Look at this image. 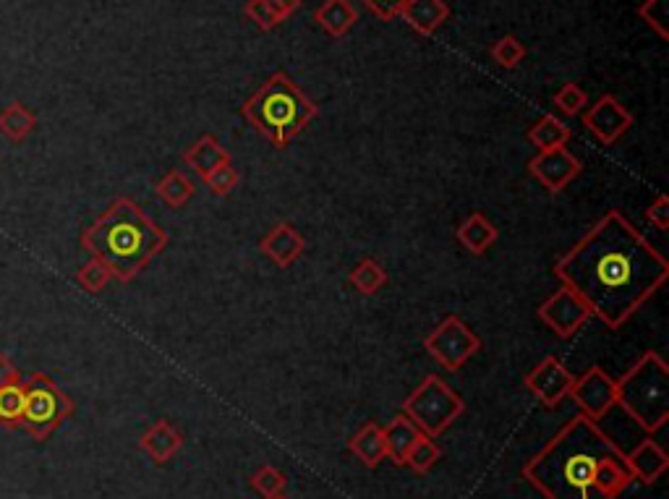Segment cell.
<instances>
[{"instance_id":"obj_32","label":"cell","mask_w":669,"mask_h":499,"mask_svg":"<svg viewBox=\"0 0 669 499\" xmlns=\"http://www.w3.org/2000/svg\"><path fill=\"white\" fill-rule=\"evenodd\" d=\"M552 102H555V108L560 110L562 115L573 118V115H578V113H583V110H586L588 95L583 92L581 87H578V84H575V81H568L565 87H560L555 95H552Z\"/></svg>"},{"instance_id":"obj_9","label":"cell","mask_w":669,"mask_h":499,"mask_svg":"<svg viewBox=\"0 0 669 499\" xmlns=\"http://www.w3.org/2000/svg\"><path fill=\"white\" fill-rule=\"evenodd\" d=\"M568 398L575 400V405L581 408V416L591 421L604 419L617 400V379H612L602 366H591L586 374L573 379Z\"/></svg>"},{"instance_id":"obj_36","label":"cell","mask_w":669,"mask_h":499,"mask_svg":"<svg viewBox=\"0 0 669 499\" xmlns=\"http://www.w3.org/2000/svg\"><path fill=\"white\" fill-rule=\"evenodd\" d=\"M646 223L656 230H667L669 228V199L664 194H656L654 202L646 207Z\"/></svg>"},{"instance_id":"obj_16","label":"cell","mask_w":669,"mask_h":499,"mask_svg":"<svg viewBox=\"0 0 669 499\" xmlns=\"http://www.w3.org/2000/svg\"><path fill=\"white\" fill-rule=\"evenodd\" d=\"M139 447L155 466H165L168 460H173L183 447V434L170 421L160 419L149 426L147 432L139 439Z\"/></svg>"},{"instance_id":"obj_12","label":"cell","mask_w":669,"mask_h":499,"mask_svg":"<svg viewBox=\"0 0 669 499\" xmlns=\"http://www.w3.org/2000/svg\"><path fill=\"white\" fill-rule=\"evenodd\" d=\"M528 173L549 191V194H560L565 186L581 176V160L568 152V149H549V152H539L534 160L528 162Z\"/></svg>"},{"instance_id":"obj_2","label":"cell","mask_w":669,"mask_h":499,"mask_svg":"<svg viewBox=\"0 0 669 499\" xmlns=\"http://www.w3.org/2000/svg\"><path fill=\"white\" fill-rule=\"evenodd\" d=\"M523 479L544 499H617L636 481L620 445L586 416L562 426L528 460Z\"/></svg>"},{"instance_id":"obj_28","label":"cell","mask_w":669,"mask_h":499,"mask_svg":"<svg viewBox=\"0 0 669 499\" xmlns=\"http://www.w3.org/2000/svg\"><path fill=\"white\" fill-rule=\"evenodd\" d=\"M440 458H442L440 445H437L432 437L419 434L416 442L411 445V450H408L406 466L416 473H429L434 466H437V463H440Z\"/></svg>"},{"instance_id":"obj_35","label":"cell","mask_w":669,"mask_h":499,"mask_svg":"<svg viewBox=\"0 0 669 499\" xmlns=\"http://www.w3.org/2000/svg\"><path fill=\"white\" fill-rule=\"evenodd\" d=\"M638 16H641L656 34H659V40H667L669 29H667V19H669V3L667 0H643L641 6H638Z\"/></svg>"},{"instance_id":"obj_30","label":"cell","mask_w":669,"mask_h":499,"mask_svg":"<svg viewBox=\"0 0 669 499\" xmlns=\"http://www.w3.org/2000/svg\"><path fill=\"white\" fill-rule=\"evenodd\" d=\"M249 481L264 499L283 497L285 489H288V479H285V473L278 471L275 466H259L257 471L251 473Z\"/></svg>"},{"instance_id":"obj_8","label":"cell","mask_w":669,"mask_h":499,"mask_svg":"<svg viewBox=\"0 0 669 499\" xmlns=\"http://www.w3.org/2000/svg\"><path fill=\"white\" fill-rule=\"evenodd\" d=\"M424 348L447 371H458L479 353L481 340L463 319L450 314L434 327L432 335H426Z\"/></svg>"},{"instance_id":"obj_6","label":"cell","mask_w":669,"mask_h":499,"mask_svg":"<svg viewBox=\"0 0 669 499\" xmlns=\"http://www.w3.org/2000/svg\"><path fill=\"white\" fill-rule=\"evenodd\" d=\"M463 411H466L463 398L445 379L434 374H429L403 403V416H408L421 434L432 439L447 432L463 416Z\"/></svg>"},{"instance_id":"obj_37","label":"cell","mask_w":669,"mask_h":499,"mask_svg":"<svg viewBox=\"0 0 669 499\" xmlns=\"http://www.w3.org/2000/svg\"><path fill=\"white\" fill-rule=\"evenodd\" d=\"M364 6L382 21H390L400 16V8L406 6V0H364Z\"/></svg>"},{"instance_id":"obj_25","label":"cell","mask_w":669,"mask_h":499,"mask_svg":"<svg viewBox=\"0 0 669 499\" xmlns=\"http://www.w3.org/2000/svg\"><path fill=\"white\" fill-rule=\"evenodd\" d=\"M348 283L359 290L361 296H374V293H379L387 285V270L377 259L366 257L353 267L351 275H348Z\"/></svg>"},{"instance_id":"obj_38","label":"cell","mask_w":669,"mask_h":499,"mask_svg":"<svg viewBox=\"0 0 669 499\" xmlns=\"http://www.w3.org/2000/svg\"><path fill=\"white\" fill-rule=\"evenodd\" d=\"M21 371L16 369V364L11 361V358L6 356V353L0 351V387H8V385H19L21 382Z\"/></svg>"},{"instance_id":"obj_5","label":"cell","mask_w":669,"mask_h":499,"mask_svg":"<svg viewBox=\"0 0 669 499\" xmlns=\"http://www.w3.org/2000/svg\"><path fill=\"white\" fill-rule=\"evenodd\" d=\"M622 411L646 432H659L669 421V369L656 351L643 353L628 374L617 379V400Z\"/></svg>"},{"instance_id":"obj_15","label":"cell","mask_w":669,"mask_h":499,"mask_svg":"<svg viewBox=\"0 0 669 499\" xmlns=\"http://www.w3.org/2000/svg\"><path fill=\"white\" fill-rule=\"evenodd\" d=\"M625 463H628L633 479L643 481V484H656L664 476V471H667L669 455L659 442L643 439L633 450L625 452Z\"/></svg>"},{"instance_id":"obj_20","label":"cell","mask_w":669,"mask_h":499,"mask_svg":"<svg viewBox=\"0 0 669 499\" xmlns=\"http://www.w3.org/2000/svg\"><path fill=\"white\" fill-rule=\"evenodd\" d=\"M455 238H458V243L468 251V254L479 257V254H484V251L497 241V228H494L492 220H489L487 215L474 212V215H468L466 220L458 225Z\"/></svg>"},{"instance_id":"obj_17","label":"cell","mask_w":669,"mask_h":499,"mask_svg":"<svg viewBox=\"0 0 669 499\" xmlns=\"http://www.w3.org/2000/svg\"><path fill=\"white\" fill-rule=\"evenodd\" d=\"M400 19L413 32L434 34L450 19V6L445 0H406V6L400 8Z\"/></svg>"},{"instance_id":"obj_7","label":"cell","mask_w":669,"mask_h":499,"mask_svg":"<svg viewBox=\"0 0 669 499\" xmlns=\"http://www.w3.org/2000/svg\"><path fill=\"white\" fill-rule=\"evenodd\" d=\"M74 413V403L53 379L42 371L24 377V416L21 429L32 439L42 442Z\"/></svg>"},{"instance_id":"obj_22","label":"cell","mask_w":669,"mask_h":499,"mask_svg":"<svg viewBox=\"0 0 669 499\" xmlns=\"http://www.w3.org/2000/svg\"><path fill=\"white\" fill-rule=\"evenodd\" d=\"M382 429H385L387 458H390L395 466H406L408 450H411V445L421 434L419 429H416V424H413L408 416L400 413V416H395V419H392L387 426H382Z\"/></svg>"},{"instance_id":"obj_18","label":"cell","mask_w":669,"mask_h":499,"mask_svg":"<svg viewBox=\"0 0 669 499\" xmlns=\"http://www.w3.org/2000/svg\"><path fill=\"white\" fill-rule=\"evenodd\" d=\"M230 160V152L220 144L215 134L199 136L186 152H183V162L194 170L196 176L207 178L215 168H220L223 162Z\"/></svg>"},{"instance_id":"obj_14","label":"cell","mask_w":669,"mask_h":499,"mask_svg":"<svg viewBox=\"0 0 669 499\" xmlns=\"http://www.w3.org/2000/svg\"><path fill=\"white\" fill-rule=\"evenodd\" d=\"M304 249V236L291 223H278L275 228L267 230L262 241H259V251H262L264 257L278 264V267H291L293 262L301 259Z\"/></svg>"},{"instance_id":"obj_29","label":"cell","mask_w":669,"mask_h":499,"mask_svg":"<svg viewBox=\"0 0 669 499\" xmlns=\"http://www.w3.org/2000/svg\"><path fill=\"white\" fill-rule=\"evenodd\" d=\"M244 14L251 24H257L262 32H272L275 27H280L288 16H285L283 8L275 3V0H246Z\"/></svg>"},{"instance_id":"obj_11","label":"cell","mask_w":669,"mask_h":499,"mask_svg":"<svg viewBox=\"0 0 669 499\" xmlns=\"http://www.w3.org/2000/svg\"><path fill=\"white\" fill-rule=\"evenodd\" d=\"M573 374L557 356H544L534 369L528 371L526 387L534 392V398L547 408H555L570 395Z\"/></svg>"},{"instance_id":"obj_23","label":"cell","mask_w":669,"mask_h":499,"mask_svg":"<svg viewBox=\"0 0 669 499\" xmlns=\"http://www.w3.org/2000/svg\"><path fill=\"white\" fill-rule=\"evenodd\" d=\"M317 24L325 29L332 37H343L353 29V24L359 21L356 8L351 6V0H325L314 14Z\"/></svg>"},{"instance_id":"obj_39","label":"cell","mask_w":669,"mask_h":499,"mask_svg":"<svg viewBox=\"0 0 669 499\" xmlns=\"http://www.w3.org/2000/svg\"><path fill=\"white\" fill-rule=\"evenodd\" d=\"M275 3H278V6L283 8V11H285V16L296 14L298 8H301V0H275Z\"/></svg>"},{"instance_id":"obj_10","label":"cell","mask_w":669,"mask_h":499,"mask_svg":"<svg viewBox=\"0 0 669 499\" xmlns=\"http://www.w3.org/2000/svg\"><path fill=\"white\" fill-rule=\"evenodd\" d=\"M539 319L547 324L549 330L555 332L557 338H573L575 332L581 330L583 324L591 319L586 304L575 296L570 288H557L547 301H541Z\"/></svg>"},{"instance_id":"obj_24","label":"cell","mask_w":669,"mask_h":499,"mask_svg":"<svg viewBox=\"0 0 669 499\" xmlns=\"http://www.w3.org/2000/svg\"><path fill=\"white\" fill-rule=\"evenodd\" d=\"M570 136H573L570 126L562 118H557V115H544L528 129V142L534 144L539 152L568 147Z\"/></svg>"},{"instance_id":"obj_4","label":"cell","mask_w":669,"mask_h":499,"mask_svg":"<svg viewBox=\"0 0 669 499\" xmlns=\"http://www.w3.org/2000/svg\"><path fill=\"white\" fill-rule=\"evenodd\" d=\"M241 113L264 139L283 149L309 126L311 118H317L319 108L291 76L278 71L264 81L257 95L244 102Z\"/></svg>"},{"instance_id":"obj_40","label":"cell","mask_w":669,"mask_h":499,"mask_svg":"<svg viewBox=\"0 0 669 499\" xmlns=\"http://www.w3.org/2000/svg\"><path fill=\"white\" fill-rule=\"evenodd\" d=\"M275 499H288V497H285V494H283V497H275Z\"/></svg>"},{"instance_id":"obj_33","label":"cell","mask_w":669,"mask_h":499,"mask_svg":"<svg viewBox=\"0 0 669 499\" xmlns=\"http://www.w3.org/2000/svg\"><path fill=\"white\" fill-rule=\"evenodd\" d=\"M110 280H113V275H110V270L100 262V259H89L82 270L76 272V283H79V288H84L87 293H92V296H97L100 290H105V285H108Z\"/></svg>"},{"instance_id":"obj_31","label":"cell","mask_w":669,"mask_h":499,"mask_svg":"<svg viewBox=\"0 0 669 499\" xmlns=\"http://www.w3.org/2000/svg\"><path fill=\"white\" fill-rule=\"evenodd\" d=\"M489 53H492L497 66L513 71V68L518 66V63H523V58H526V45H523L515 34H505V37H500V40L494 42L492 48H489Z\"/></svg>"},{"instance_id":"obj_26","label":"cell","mask_w":669,"mask_h":499,"mask_svg":"<svg viewBox=\"0 0 669 499\" xmlns=\"http://www.w3.org/2000/svg\"><path fill=\"white\" fill-rule=\"evenodd\" d=\"M155 191H157V196L168 204V207L178 210V207H183V204L189 202L191 196H194L196 186H194V181L186 176V173H181V170H170L168 176H163L160 181H157Z\"/></svg>"},{"instance_id":"obj_27","label":"cell","mask_w":669,"mask_h":499,"mask_svg":"<svg viewBox=\"0 0 669 499\" xmlns=\"http://www.w3.org/2000/svg\"><path fill=\"white\" fill-rule=\"evenodd\" d=\"M21 416H24V379L19 385L0 387V426L21 429Z\"/></svg>"},{"instance_id":"obj_19","label":"cell","mask_w":669,"mask_h":499,"mask_svg":"<svg viewBox=\"0 0 669 499\" xmlns=\"http://www.w3.org/2000/svg\"><path fill=\"white\" fill-rule=\"evenodd\" d=\"M348 450H351L366 468H377L379 463L387 458L385 429L379 424H374V421H369V424L361 426L359 432L348 439Z\"/></svg>"},{"instance_id":"obj_3","label":"cell","mask_w":669,"mask_h":499,"mask_svg":"<svg viewBox=\"0 0 669 499\" xmlns=\"http://www.w3.org/2000/svg\"><path fill=\"white\" fill-rule=\"evenodd\" d=\"M89 257L100 259L113 280L131 283L160 251L168 246V233L142 212V207L118 196L79 238Z\"/></svg>"},{"instance_id":"obj_34","label":"cell","mask_w":669,"mask_h":499,"mask_svg":"<svg viewBox=\"0 0 669 499\" xmlns=\"http://www.w3.org/2000/svg\"><path fill=\"white\" fill-rule=\"evenodd\" d=\"M204 186L210 189L212 196H228L230 191L236 189L238 181H241V173H238V168L233 165V160L223 162L220 168H215L207 178H202Z\"/></svg>"},{"instance_id":"obj_1","label":"cell","mask_w":669,"mask_h":499,"mask_svg":"<svg viewBox=\"0 0 669 499\" xmlns=\"http://www.w3.org/2000/svg\"><path fill=\"white\" fill-rule=\"evenodd\" d=\"M555 277L591 317L617 330L667 283L669 262L628 217L609 210L557 259Z\"/></svg>"},{"instance_id":"obj_13","label":"cell","mask_w":669,"mask_h":499,"mask_svg":"<svg viewBox=\"0 0 669 499\" xmlns=\"http://www.w3.org/2000/svg\"><path fill=\"white\" fill-rule=\"evenodd\" d=\"M583 126L602 144H615L633 126V115L625 110V105L617 97L604 95L586 110Z\"/></svg>"},{"instance_id":"obj_21","label":"cell","mask_w":669,"mask_h":499,"mask_svg":"<svg viewBox=\"0 0 669 499\" xmlns=\"http://www.w3.org/2000/svg\"><path fill=\"white\" fill-rule=\"evenodd\" d=\"M34 126H37V115L21 100H14L11 105L0 110V134L6 136L11 144L27 142Z\"/></svg>"}]
</instances>
